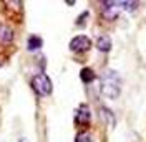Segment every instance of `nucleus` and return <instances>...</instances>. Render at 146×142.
<instances>
[{"label": "nucleus", "instance_id": "obj_8", "mask_svg": "<svg viewBox=\"0 0 146 142\" xmlns=\"http://www.w3.org/2000/svg\"><path fill=\"white\" fill-rule=\"evenodd\" d=\"M96 48H98L100 51H103V53L110 51V50H111V40H110V36L108 35L100 36V38L96 40Z\"/></svg>", "mask_w": 146, "mask_h": 142}, {"label": "nucleus", "instance_id": "obj_10", "mask_svg": "<svg viewBox=\"0 0 146 142\" xmlns=\"http://www.w3.org/2000/svg\"><path fill=\"white\" fill-rule=\"evenodd\" d=\"M3 5H7V9L12 10V12H17V15H20L23 12V3L22 2H3Z\"/></svg>", "mask_w": 146, "mask_h": 142}, {"label": "nucleus", "instance_id": "obj_9", "mask_svg": "<svg viewBox=\"0 0 146 142\" xmlns=\"http://www.w3.org/2000/svg\"><path fill=\"white\" fill-rule=\"evenodd\" d=\"M80 78H82L83 83H91L95 80V71L90 70V68H83L82 73H80Z\"/></svg>", "mask_w": 146, "mask_h": 142}, {"label": "nucleus", "instance_id": "obj_3", "mask_svg": "<svg viewBox=\"0 0 146 142\" xmlns=\"http://www.w3.org/2000/svg\"><path fill=\"white\" fill-rule=\"evenodd\" d=\"M119 10H121L119 2H111V0L110 2H101V15L106 20H115L118 17Z\"/></svg>", "mask_w": 146, "mask_h": 142}, {"label": "nucleus", "instance_id": "obj_4", "mask_svg": "<svg viewBox=\"0 0 146 142\" xmlns=\"http://www.w3.org/2000/svg\"><path fill=\"white\" fill-rule=\"evenodd\" d=\"M90 46H91V40L88 38V36H85V35L75 36L72 41H70V50L75 51V53L86 51V50H90Z\"/></svg>", "mask_w": 146, "mask_h": 142}, {"label": "nucleus", "instance_id": "obj_14", "mask_svg": "<svg viewBox=\"0 0 146 142\" xmlns=\"http://www.w3.org/2000/svg\"><path fill=\"white\" fill-rule=\"evenodd\" d=\"M18 142H28V141H27V139H25V137H23V139H20V141H18Z\"/></svg>", "mask_w": 146, "mask_h": 142}, {"label": "nucleus", "instance_id": "obj_6", "mask_svg": "<svg viewBox=\"0 0 146 142\" xmlns=\"http://www.w3.org/2000/svg\"><path fill=\"white\" fill-rule=\"evenodd\" d=\"M13 41V30L3 23H0V46H7Z\"/></svg>", "mask_w": 146, "mask_h": 142}, {"label": "nucleus", "instance_id": "obj_2", "mask_svg": "<svg viewBox=\"0 0 146 142\" xmlns=\"http://www.w3.org/2000/svg\"><path fill=\"white\" fill-rule=\"evenodd\" d=\"M32 88L38 96H48L52 93L53 86H52V80L46 74L40 73V74H35L32 78Z\"/></svg>", "mask_w": 146, "mask_h": 142}, {"label": "nucleus", "instance_id": "obj_12", "mask_svg": "<svg viewBox=\"0 0 146 142\" xmlns=\"http://www.w3.org/2000/svg\"><path fill=\"white\" fill-rule=\"evenodd\" d=\"M75 142H91V135H90V132H80L78 135H76Z\"/></svg>", "mask_w": 146, "mask_h": 142}, {"label": "nucleus", "instance_id": "obj_7", "mask_svg": "<svg viewBox=\"0 0 146 142\" xmlns=\"http://www.w3.org/2000/svg\"><path fill=\"white\" fill-rule=\"evenodd\" d=\"M42 45H43V40H42L40 36H36V35L28 36V40H27V50H28V51L40 50V48H42Z\"/></svg>", "mask_w": 146, "mask_h": 142}, {"label": "nucleus", "instance_id": "obj_11", "mask_svg": "<svg viewBox=\"0 0 146 142\" xmlns=\"http://www.w3.org/2000/svg\"><path fill=\"white\" fill-rule=\"evenodd\" d=\"M119 5H121V9L128 10V12H133V10H136V7H138L136 2H126V0L119 2Z\"/></svg>", "mask_w": 146, "mask_h": 142}, {"label": "nucleus", "instance_id": "obj_5", "mask_svg": "<svg viewBox=\"0 0 146 142\" xmlns=\"http://www.w3.org/2000/svg\"><path fill=\"white\" fill-rule=\"evenodd\" d=\"M90 119H91V112H90V109H88V106L86 104H82V106L78 107V111H76V116H75L76 124L86 126L90 122Z\"/></svg>", "mask_w": 146, "mask_h": 142}, {"label": "nucleus", "instance_id": "obj_13", "mask_svg": "<svg viewBox=\"0 0 146 142\" xmlns=\"http://www.w3.org/2000/svg\"><path fill=\"white\" fill-rule=\"evenodd\" d=\"M86 17H88V12H85L82 17L78 18V22H76V23H78V25H83V23H85V20H83V18H86Z\"/></svg>", "mask_w": 146, "mask_h": 142}, {"label": "nucleus", "instance_id": "obj_1", "mask_svg": "<svg viewBox=\"0 0 146 142\" xmlns=\"http://www.w3.org/2000/svg\"><path fill=\"white\" fill-rule=\"evenodd\" d=\"M100 91H101V94L108 99L119 98V93H121V76L118 74V71L106 70L101 74Z\"/></svg>", "mask_w": 146, "mask_h": 142}]
</instances>
